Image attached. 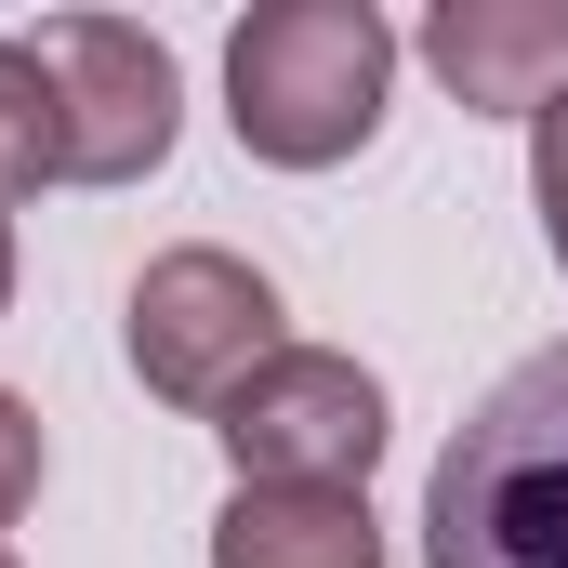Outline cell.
<instances>
[{
	"instance_id": "1",
	"label": "cell",
	"mask_w": 568,
	"mask_h": 568,
	"mask_svg": "<svg viewBox=\"0 0 568 568\" xmlns=\"http://www.w3.org/2000/svg\"><path fill=\"white\" fill-rule=\"evenodd\" d=\"M424 568H568V344L503 371L436 449Z\"/></svg>"
},
{
	"instance_id": "2",
	"label": "cell",
	"mask_w": 568,
	"mask_h": 568,
	"mask_svg": "<svg viewBox=\"0 0 568 568\" xmlns=\"http://www.w3.org/2000/svg\"><path fill=\"white\" fill-rule=\"evenodd\" d=\"M397 27L371 0H265L225 27V120L265 172H331L384 133Z\"/></svg>"
},
{
	"instance_id": "3",
	"label": "cell",
	"mask_w": 568,
	"mask_h": 568,
	"mask_svg": "<svg viewBox=\"0 0 568 568\" xmlns=\"http://www.w3.org/2000/svg\"><path fill=\"white\" fill-rule=\"evenodd\" d=\"M278 344H291L278 278L239 265V252H212V239L159 252L133 278V371H145V397H172V410H225Z\"/></svg>"
},
{
	"instance_id": "4",
	"label": "cell",
	"mask_w": 568,
	"mask_h": 568,
	"mask_svg": "<svg viewBox=\"0 0 568 568\" xmlns=\"http://www.w3.org/2000/svg\"><path fill=\"white\" fill-rule=\"evenodd\" d=\"M212 436H225L239 489H371V463H384V384L357 357H331V344H278L212 410Z\"/></svg>"
},
{
	"instance_id": "5",
	"label": "cell",
	"mask_w": 568,
	"mask_h": 568,
	"mask_svg": "<svg viewBox=\"0 0 568 568\" xmlns=\"http://www.w3.org/2000/svg\"><path fill=\"white\" fill-rule=\"evenodd\" d=\"M40 53L67 80V185H145L172 159V133H185L172 40L133 27V13H53Z\"/></svg>"
},
{
	"instance_id": "6",
	"label": "cell",
	"mask_w": 568,
	"mask_h": 568,
	"mask_svg": "<svg viewBox=\"0 0 568 568\" xmlns=\"http://www.w3.org/2000/svg\"><path fill=\"white\" fill-rule=\"evenodd\" d=\"M424 67L489 120H542L568 93V0H436Z\"/></svg>"
},
{
	"instance_id": "7",
	"label": "cell",
	"mask_w": 568,
	"mask_h": 568,
	"mask_svg": "<svg viewBox=\"0 0 568 568\" xmlns=\"http://www.w3.org/2000/svg\"><path fill=\"white\" fill-rule=\"evenodd\" d=\"M212 568H384L371 489H225Z\"/></svg>"
},
{
	"instance_id": "8",
	"label": "cell",
	"mask_w": 568,
	"mask_h": 568,
	"mask_svg": "<svg viewBox=\"0 0 568 568\" xmlns=\"http://www.w3.org/2000/svg\"><path fill=\"white\" fill-rule=\"evenodd\" d=\"M67 185V80L40 40H0V212Z\"/></svg>"
},
{
	"instance_id": "9",
	"label": "cell",
	"mask_w": 568,
	"mask_h": 568,
	"mask_svg": "<svg viewBox=\"0 0 568 568\" xmlns=\"http://www.w3.org/2000/svg\"><path fill=\"white\" fill-rule=\"evenodd\" d=\"M529 199H542V239H556V265H568V93L529 120Z\"/></svg>"
},
{
	"instance_id": "10",
	"label": "cell",
	"mask_w": 568,
	"mask_h": 568,
	"mask_svg": "<svg viewBox=\"0 0 568 568\" xmlns=\"http://www.w3.org/2000/svg\"><path fill=\"white\" fill-rule=\"evenodd\" d=\"M40 503V410L27 397H0V529Z\"/></svg>"
},
{
	"instance_id": "11",
	"label": "cell",
	"mask_w": 568,
	"mask_h": 568,
	"mask_svg": "<svg viewBox=\"0 0 568 568\" xmlns=\"http://www.w3.org/2000/svg\"><path fill=\"white\" fill-rule=\"evenodd\" d=\"M0 304H13V212H0Z\"/></svg>"
},
{
	"instance_id": "12",
	"label": "cell",
	"mask_w": 568,
	"mask_h": 568,
	"mask_svg": "<svg viewBox=\"0 0 568 568\" xmlns=\"http://www.w3.org/2000/svg\"><path fill=\"white\" fill-rule=\"evenodd\" d=\"M0 568H13V542H0Z\"/></svg>"
}]
</instances>
